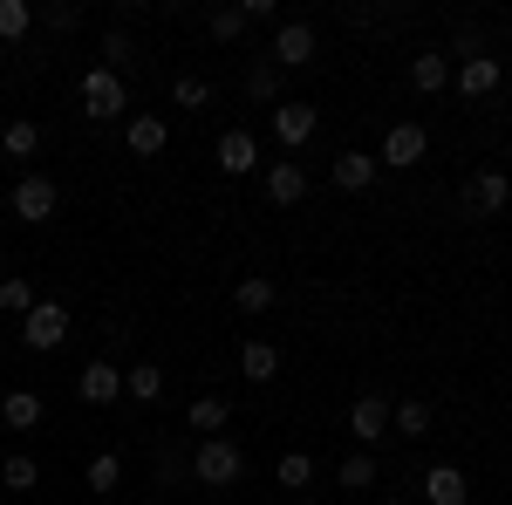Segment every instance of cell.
Returning a JSON list of instances; mask_svg holds the SVG:
<instances>
[{
	"label": "cell",
	"mask_w": 512,
	"mask_h": 505,
	"mask_svg": "<svg viewBox=\"0 0 512 505\" xmlns=\"http://www.w3.org/2000/svg\"><path fill=\"white\" fill-rule=\"evenodd\" d=\"M410 89H417V96H437V89H451V62H444V55H417V62H410Z\"/></svg>",
	"instance_id": "21"
},
{
	"label": "cell",
	"mask_w": 512,
	"mask_h": 505,
	"mask_svg": "<svg viewBox=\"0 0 512 505\" xmlns=\"http://www.w3.org/2000/svg\"><path fill=\"white\" fill-rule=\"evenodd\" d=\"M41 151V123L35 117H14L0 130V157H35Z\"/></svg>",
	"instance_id": "23"
},
{
	"label": "cell",
	"mask_w": 512,
	"mask_h": 505,
	"mask_svg": "<svg viewBox=\"0 0 512 505\" xmlns=\"http://www.w3.org/2000/svg\"><path fill=\"white\" fill-rule=\"evenodd\" d=\"M0 424L7 430H35L41 424V396L35 389H7V396H0Z\"/></svg>",
	"instance_id": "19"
},
{
	"label": "cell",
	"mask_w": 512,
	"mask_h": 505,
	"mask_svg": "<svg viewBox=\"0 0 512 505\" xmlns=\"http://www.w3.org/2000/svg\"><path fill=\"white\" fill-rule=\"evenodd\" d=\"M0 485H7V492H35V485H41V465L28 458V451H14V458H0Z\"/></svg>",
	"instance_id": "24"
},
{
	"label": "cell",
	"mask_w": 512,
	"mask_h": 505,
	"mask_svg": "<svg viewBox=\"0 0 512 505\" xmlns=\"http://www.w3.org/2000/svg\"><path fill=\"white\" fill-rule=\"evenodd\" d=\"M274 478L287 485V492H308V485H315V458H308V451H287V458L274 465Z\"/></svg>",
	"instance_id": "26"
},
{
	"label": "cell",
	"mask_w": 512,
	"mask_h": 505,
	"mask_svg": "<svg viewBox=\"0 0 512 505\" xmlns=\"http://www.w3.org/2000/svg\"><path fill=\"white\" fill-rule=\"evenodd\" d=\"M171 103H178V110H205V103H212V89H205L198 76H178V82H171Z\"/></svg>",
	"instance_id": "31"
},
{
	"label": "cell",
	"mask_w": 512,
	"mask_h": 505,
	"mask_svg": "<svg viewBox=\"0 0 512 505\" xmlns=\"http://www.w3.org/2000/svg\"><path fill=\"white\" fill-rule=\"evenodd\" d=\"M76 396H82V403H96V410L117 403V396H123V369H117V362H82Z\"/></svg>",
	"instance_id": "9"
},
{
	"label": "cell",
	"mask_w": 512,
	"mask_h": 505,
	"mask_svg": "<svg viewBox=\"0 0 512 505\" xmlns=\"http://www.w3.org/2000/svg\"><path fill=\"white\" fill-rule=\"evenodd\" d=\"M383 430H390V403H383V396H355L349 437H355V444H383Z\"/></svg>",
	"instance_id": "13"
},
{
	"label": "cell",
	"mask_w": 512,
	"mask_h": 505,
	"mask_svg": "<svg viewBox=\"0 0 512 505\" xmlns=\"http://www.w3.org/2000/svg\"><path fill=\"white\" fill-rule=\"evenodd\" d=\"M280 301V287H274V273H246V280H239L233 287V308L239 314H267Z\"/></svg>",
	"instance_id": "18"
},
{
	"label": "cell",
	"mask_w": 512,
	"mask_h": 505,
	"mask_svg": "<svg viewBox=\"0 0 512 505\" xmlns=\"http://www.w3.org/2000/svg\"><path fill=\"white\" fill-rule=\"evenodd\" d=\"M41 21H48L55 35H69V28H82V7H76V0H62V7H48Z\"/></svg>",
	"instance_id": "35"
},
{
	"label": "cell",
	"mask_w": 512,
	"mask_h": 505,
	"mask_svg": "<svg viewBox=\"0 0 512 505\" xmlns=\"http://www.w3.org/2000/svg\"><path fill=\"white\" fill-rule=\"evenodd\" d=\"M0 164H7V157H0Z\"/></svg>",
	"instance_id": "39"
},
{
	"label": "cell",
	"mask_w": 512,
	"mask_h": 505,
	"mask_svg": "<svg viewBox=\"0 0 512 505\" xmlns=\"http://www.w3.org/2000/svg\"><path fill=\"white\" fill-rule=\"evenodd\" d=\"M123 110H130V89H123V76H117V69H103V62H96V69L82 76V117L110 123V117H123Z\"/></svg>",
	"instance_id": "2"
},
{
	"label": "cell",
	"mask_w": 512,
	"mask_h": 505,
	"mask_svg": "<svg viewBox=\"0 0 512 505\" xmlns=\"http://www.w3.org/2000/svg\"><path fill=\"white\" fill-rule=\"evenodd\" d=\"M130 55H137V48H130V35H123V28H110V35H103V69H117V62H130Z\"/></svg>",
	"instance_id": "34"
},
{
	"label": "cell",
	"mask_w": 512,
	"mask_h": 505,
	"mask_svg": "<svg viewBox=\"0 0 512 505\" xmlns=\"http://www.w3.org/2000/svg\"><path fill=\"white\" fill-rule=\"evenodd\" d=\"M424 151H431V130L424 123H390L383 130V171H410V164H424Z\"/></svg>",
	"instance_id": "5"
},
{
	"label": "cell",
	"mask_w": 512,
	"mask_h": 505,
	"mask_svg": "<svg viewBox=\"0 0 512 505\" xmlns=\"http://www.w3.org/2000/svg\"><path fill=\"white\" fill-rule=\"evenodd\" d=\"M376 171H383L376 151H342V157H335V185H342V192H369Z\"/></svg>",
	"instance_id": "15"
},
{
	"label": "cell",
	"mask_w": 512,
	"mask_h": 505,
	"mask_svg": "<svg viewBox=\"0 0 512 505\" xmlns=\"http://www.w3.org/2000/svg\"><path fill=\"white\" fill-rule=\"evenodd\" d=\"M335 485H342V492H369V485H376V458H369V451L342 458V465H335Z\"/></svg>",
	"instance_id": "25"
},
{
	"label": "cell",
	"mask_w": 512,
	"mask_h": 505,
	"mask_svg": "<svg viewBox=\"0 0 512 505\" xmlns=\"http://www.w3.org/2000/svg\"><path fill=\"white\" fill-rule=\"evenodd\" d=\"M315 62V28L308 21H280L274 28V69H308Z\"/></svg>",
	"instance_id": "7"
},
{
	"label": "cell",
	"mask_w": 512,
	"mask_h": 505,
	"mask_svg": "<svg viewBox=\"0 0 512 505\" xmlns=\"http://www.w3.org/2000/svg\"><path fill=\"white\" fill-rule=\"evenodd\" d=\"M123 144H130V157H164V144H171V123L144 110V117L123 123Z\"/></svg>",
	"instance_id": "12"
},
{
	"label": "cell",
	"mask_w": 512,
	"mask_h": 505,
	"mask_svg": "<svg viewBox=\"0 0 512 505\" xmlns=\"http://www.w3.org/2000/svg\"><path fill=\"white\" fill-rule=\"evenodd\" d=\"M383 505H403V499H383Z\"/></svg>",
	"instance_id": "38"
},
{
	"label": "cell",
	"mask_w": 512,
	"mask_h": 505,
	"mask_svg": "<svg viewBox=\"0 0 512 505\" xmlns=\"http://www.w3.org/2000/svg\"><path fill=\"white\" fill-rule=\"evenodd\" d=\"M35 28V7L28 0H0V41H21Z\"/></svg>",
	"instance_id": "29"
},
{
	"label": "cell",
	"mask_w": 512,
	"mask_h": 505,
	"mask_svg": "<svg viewBox=\"0 0 512 505\" xmlns=\"http://www.w3.org/2000/svg\"><path fill=\"white\" fill-rule=\"evenodd\" d=\"M62 342H69V308H62V301H35V308H28V321H21V349L55 355Z\"/></svg>",
	"instance_id": "4"
},
{
	"label": "cell",
	"mask_w": 512,
	"mask_h": 505,
	"mask_svg": "<svg viewBox=\"0 0 512 505\" xmlns=\"http://www.w3.org/2000/svg\"><path fill=\"white\" fill-rule=\"evenodd\" d=\"M239 14H246V28L253 21H274V0H239Z\"/></svg>",
	"instance_id": "36"
},
{
	"label": "cell",
	"mask_w": 512,
	"mask_h": 505,
	"mask_svg": "<svg viewBox=\"0 0 512 505\" xmlns=\"http://www.w3.org/2000/svg\"><path fill=\"white\" fill-rule=\"evenodd\" d=\"M465 205H472L478 219H499V212L512 205V178L499 171V164H492V171H478L472 185H465Z\"/></svg>",
	"instance_id": "6"
},
{
	"label": "cell",
	"mask_w": 512,
	"mask_h": 505,
	"mask_svg": "<svg viewBox=\"0 0 512 505\" xmlns=\"http://www.w3.org/2000/svg\"><path fill=\"white\" fill-rule=\"evenodd\" d=\"M390 430H396V437H431V403H396Z\"/></svg>",
	"instance_id": "27"
},
{
	"label": "cell",
	"mask_w": 512,
	"mask_h": 505,
	"mask_svg": "<svg viewBox=\"0 0 512 505\" xmlns=\"http://www.w3.org/2000/svg\"><path fill=\"white\" fill-rule=\"evenodd\" d=\"M185 424H192L198 437H226V424H233V403H226V396H198L192 410H185Z\"/></svg>",
	"instance_id": "17"
},
{
	"label": "cell",
	"mask_w": 512,
	"mask_h": 505,
	"mask_svg": "<svg viewBox=\"0 0 512 505\" xmlns=\"http://www.w3.org/2000/svg\"><path fill=\"white\" fill-rule=\"evenodd\" d=\"M192 478L205 485V492H226V485H239V478H246V451H239L233 437H198Z\"/></svg>",
	"instance_id": "1"
},
{
	"label": "cell",
	"mask_w": 512,
	"mask_h": 505,
	"mask_svg": "<svg viewBox=\"0 0 512 505\" xmlns=\"http://www.w3.org/2000/svg\"><path fill=\"white\" fill-rule=\"evenodd\" d=\"M499 76H506V69H499V55H465L451 82H458V96H472V103H485V96L499 89Z\"/></svg>",
	"instance_id": "10"
},
{
	"label": "cell",
	"mask_w": 512,
	"mask_h": 505,
	"mask_svg": "<svg viewBox=\"0 0 512 505\" xmlns=\"http://www.w3.org/2000/svg\"><path fill=\"white\" fill-rule=\"evenodd\" d=\"M117 478H123L117 451H96V458H89V492H117Z\"/></svg>",
	"instance_id": "30"
},
{
	"label": "cell",
	"mask_w": 512,
	"mask_h": 505,
	"mask_svg": "<svg viewBox=\"0 0 512 505\" xmlns=\"http://www.w3.org/2000/svg\"><path fill=\"white\" fill-rule=\"evenodd\" d=\"M246 35V14H239V7H219V14H212V41H239Z\"/></svg>",
	"instance_id": "32"
},
{
	"label": "cell",
	"mask_w": 512,
	"mask_h": 505,
	"mask_svg": "<svg viewBox=\"0 0 512 505\" xmlns=\"http://www.w3.org/2000/svg\"><path fill=\"white\" fill-rule=\"evenodd\" d=\"M424 499L431 505H472V485H465L458 465H431L424 471Z\"/></svg>",
	"instance_id": "14"
},
{
	"label": "cell",
	"mask_w": 512,
	"mask_h": 505,
	"mask_svg": "<svg viewBox=\"0 0 512 505\" xmlns=\"http://www.w3.org/2000/svg\"><path fill=\"white\" fill-rule=\"evenodd\" d=\"M315 103H274V144L280 151H301L308 137H315Z\"/></svg>",
	"instance_id": "8"
},
{
	"label": "cell",
	"mask_w": 512,
	"mask_h": 505,
	"mask_svg": "<svg viewBox=\"0 0 512 505\" xmlns=\"http://www.w3.org/2000/svg\"><path fill=\"white\" fill-rule=\"evenodd\" d=\"M123 396H130V403H158V396H164V369H158V362L123 369Z\"/></svg>",
	"instance_id": "22"
},
{
	"label": "cell",
	"mask_w": 512,
	"mask_h": 505,
	"mask_svg": "<svg viewBox=\"0 0 512 505\" xmlns=\"http://www.w3.org/2000/svg\"><path fill=\"white\" fill-rule=\"evenodd\" d=\"M55 205H62V192H55V178H41V171L14 178V192H7V212H14V219H28V226H48V219H55Z\"/></svg>",
	"instance_id": "3"
},
{
	"label": "cell",
	"mask_w": 512,
	"mask_h": 505,
	"mask_svg": "<svg viewBox=\"0 0 512 505\" xmlns=\"http://www.w3.org/2000/svg\"><path fill=\"white\" fill-rule=\"evenodd\" d=\"M506 123H512V103H506Z\"/></svg>",
	"instance_id": "37"
},
{
	"label": "cell",
	"mask_w": 512,
	"mask_h": 505,
	"mask_svg": "<svg viewBox=\"0 0 512 505\" xmlns=\"http://www.w3.org/2000/svg\"><path fill=\"white\" fill-rule=\"evenodd\" d=\"M28 308H35V287H28L21 273H7V280H0V314H14V321H28Z\"/></svg>",
	"instance_id": "28"
},
{
	"label": "cell",
	"mask_w": 512,
	"mask_h": 505,
	"mask_svg": "<svg viewBox=\"0 0 512 505\" xmlns=\"http://www.w3.org/2000/svg\"><path fill=\"white\" fill-rule=\"evenodd\" d=\"M219 171H226V178L260 171V137H253V130H226V137H219Z\"/></svg>",
	"instance_id": "11"
},
{
	"label": "cell",
	"mask_w": 512,
	"mask_h": 505,
	"mask_svg": "<svg viewBox=\"0 0 512 505\" xmlns=\"http://www.w3.org/2000/svg\"><path fill=\"white\" fill-rule=\"evenodd\" d=\"M274 89H280V69H274V62H260V69L246 76V96H260V103H267Z\"/></svg>",
	"instance_id": "33"
},
{
	"label": "cell",
	"mask_w": 512,
	"mask_h": 505,
	"mask_svg": "<svg viewBox=\"0 0 512 505\" xmlns=\"http://www.w3.org/2000/svg\"><path fill=\"white\" fill-rule=\"evenodd\" d=\"M308 198V171L301 164H267V205H301Z\"/></svg>",
	"instance_id": "16"
},
{
	"label": "cell",
	"mask_w": 512,
	"mask_h": 505,
	"mask_svg": "<svg viewBox=\"0 0 512 505\" xmlns=\"http://www.w3.org/2000/svg\"><path fill=\"white\" fill-rule=\"evenodd\" d=\"M239 376H246V383H274L280 376V349L274 342H246V349H239Z\"/></svg>",
	"instance_id": "20"
}]
</instances>
